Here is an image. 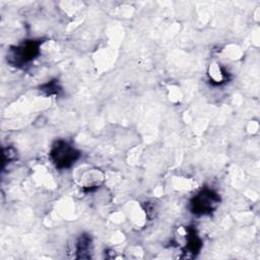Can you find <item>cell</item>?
<instances>
[{
    "instance_id": "obj_4",
    "label": "cell",
    "mask_w": 260,
    "mask_h": 260,
    "mask_svg": "<svg viewBox=\"0 0 260 260\" xmlns=\"http://www.w3.org/2000/svg\"><path fill=\"white\" fill-rule=\"evenodd\" d=\"M210 77L215 81V82H221L224 78V74L222 73L220 67L218 65H213L210 68Z\"/></svg>"
},
{
    "instance_id": "obj_1",
    "label": "cell",
    "mask_w": 260,
    "mask_h": 260,
    "mask_svg": "<svg viewBox=\"0 0 260 260\" xmlns=\"http://www.w3.org/2000/svg\"><path fill=\"white\" fill-rule=\"evenodd\" d=\"M78 157V151L65 141H57L51 150V158L60 169L69 168Z\"/></svg>"
},
{
    "instance_id": "obj_3",
    "label": "cell",
    "mask_w": 260,
    "mask_h": 260,
    "mask_svg": "<svg viewBox=\"0 0 260 260\" xmlns=\"http://www.w3.org/2000/svg\"><path fill=\"white\" fill-rule=\"evenodd\" d=\"M39 52V45L34 41L25 42L19 47L15 48L12 57L16 64H23L30 61Z\"/></svg>"
},
{
    "instance_id": "obj_2",
    "label": "cell",
    "mask_w": 260,
    "mask_h": 260,
    "mask_svg": "<svg viewBox=\"0 0 260 260\" xmlns=\"http://www.w3.org/2000/svg\"><path fill=\"white\" fill-rule=\"evenodd\" d=\"M219 198L215 193L210 190H204L194 197L191 203L192 210L199 214L209 213L217 206Z\"/></svg>"
}]
</instances>
